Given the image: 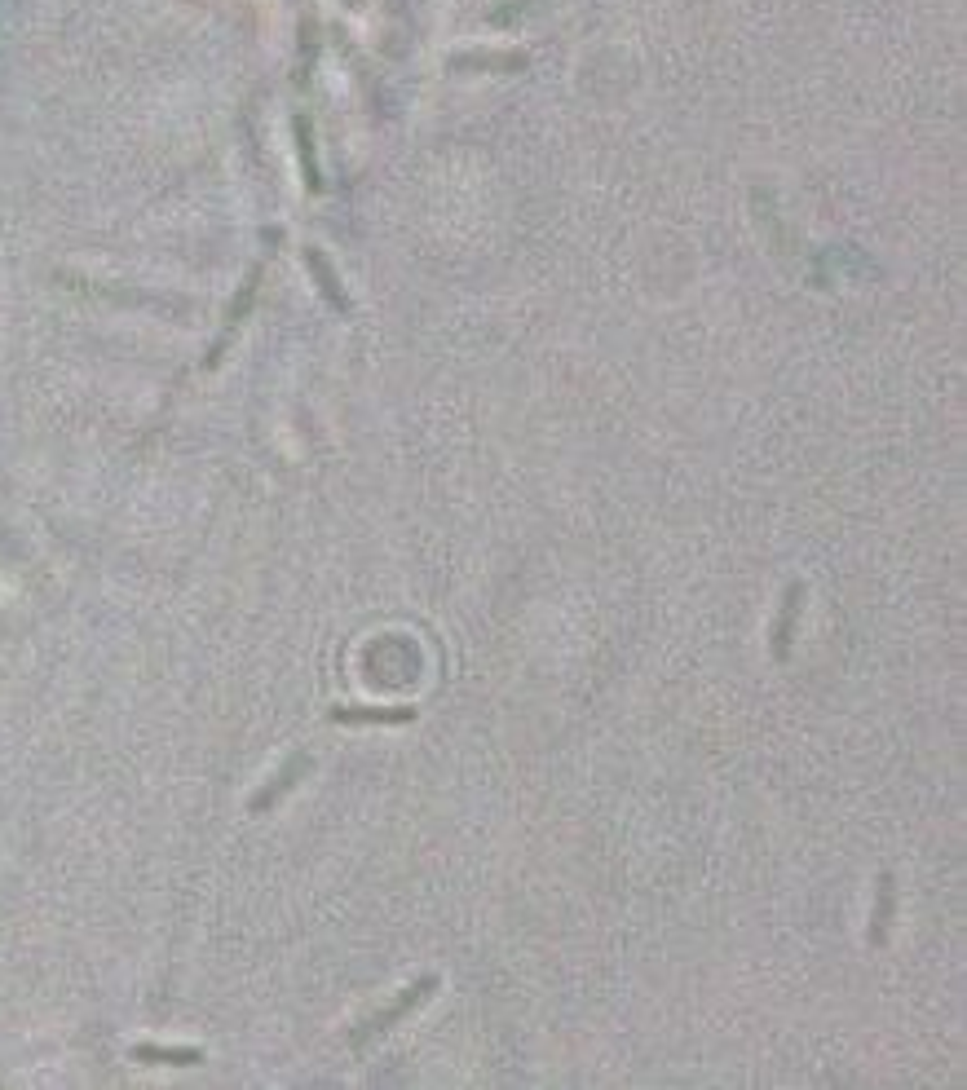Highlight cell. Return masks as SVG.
Wrapping results in <instances>:
<instances>
[{
    "label": "cell",
    "instance_id": "1",
    "mask_svg": "<svg viewBox=\"0 0 967 1090\" xmlns=\"http://www.w3.org/2000/svg\"><path fill=\"white\" fill-rule=\"evenodd\" d=\"M416 711H332V720H345V724H367V720H380V724H402L411 720Z\"/></svg>",
    "mask_w": 967,
    "mask_h": 1090
}]
</instances>
